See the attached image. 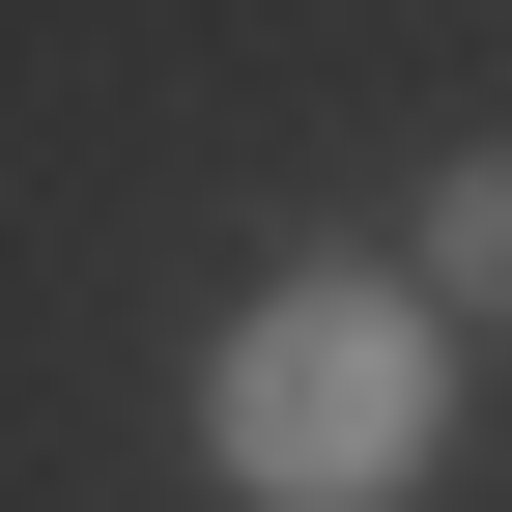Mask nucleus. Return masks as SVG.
<instances>
[{
    "label": "nucleus",
    "instance_id": "nucleus-1",
    "mask_svg": "<svg viewBox=\"0 0 512 512\" xmlns=\"http://www.w3.org/2000/svg\"><path fill=\"white\" fill-rule=\"evenodd\" d=\"M427 399H456V342H427L399 285H256L200 342V484L228 512H399L427 484Z\"/></svg>",
    "mask_w": 512,
    "mask_h": 512
},
{
    "label": "nucleus",
    "instance_id": "nucleus-2",
    "mask_svg": "<svg viewBox=\"0 0 512 512\" xmlns=\"http://www.w3.org/2000/svg\"><path fill=\"white\" fill-rule=\"evenodd\" d=\"M399 313H427V342H456V313H512V143L427 171V285H399Z\"/></svg>",
    "mask_w": 512,
    "mask_h": 512
}]
</instances>
